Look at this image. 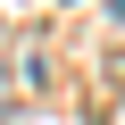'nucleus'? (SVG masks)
<instances>
[{
  "label": "nucleus",
  "mask_w": 125,
  "mask_h": 125,
  "mask_svg": "<svg viewBox=\"0 0 125 125\" xmlns=\"http://www.w3.org/2000/svg\"><path fill=\"white\" fill-rule=\"evenodd\" d=\"M108 17H117V25H125V0H108Z\"/></svg>",
  "instance_id": "1"
}]
</instances>
